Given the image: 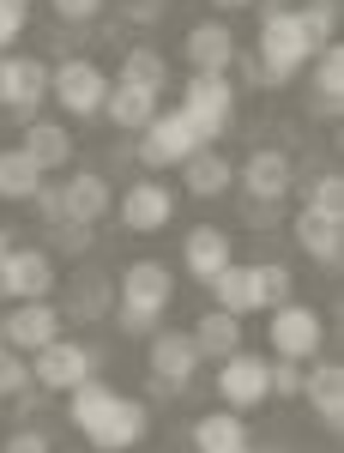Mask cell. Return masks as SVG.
<instances>
[{
    "label": "cell",
    "instance_id": "cell-1",
    "mask_svg": "<svg viewBox=\"0 0 344 453\" xmlns=\"http://www.w3.org/2000/svg\"><path fill=\"white\" fill-rule=\"evenodd\" d=\"M67 418L73 429L91 441L97 453H134L145 435H151V411H145V399H134V393H121V387L109 381H79L67 393Z\"/></svg>",
    "mask_w": 344,
    "mask_h": 453
},
{
    "label": "cell",
    "instance_id": "cell-2",
    "mask_svg": "<svg viewBox=\"0 0 344 453\" xmlns=\"http://www.w3.org/2000/svg\"><path fill=\"white\" fill-rule=\"evenodd\" d=\"M260 67L272 73L278 85H290L296 73L314 61V42L302 31V19H296V6H284V0H260Z\"/></svg>",
    "mask_w": 344,
    "mask_h": 453
},
{
    "label": "cell",
    "instance_id": "cell-3",
    "mask_svg": "<svg viewBox=\"0 0 344 453\" xmlns=\"http://www.w3.org/2000/svg\"><path fill=\"white\" fill-rule=\"evenodd\" d=\"M175 109L194 121L200 145H218L230 134V121H236V85H230V73H194Z\"/></svg>",
    "mask_w": 344,
    "mask_h": 453
},
{
    "label": "cell",
    "instance_id": "cell-4",
    "mask_svg": "<svg viewBox=\"0 0 344 453\" xmlns=\"http://www.w3.org/2000/svg\"><path fill=\"white\" fill-rule=\"evenodd\" d=\"M200 151V134H194V121L181 115V109H157L151 115V127L134 140V157H139V170H181L187 157Z\"/></svg>",
    "mask_w": 344,
    "mask_h": 453
},
{
    "label": "cell",
    "instance_id": "cell-5",
    "mask_svg": "<svg viewBox=\"0 0 344 453\" xmlns=\"http://www.w3.org/2000/svg\"><path fill=\"white\" fill-rule=\"evenodd\" d=\"M266 345H272V357H284V363H314L320 345H326V320H320V309H309V303H278V309L266 314Z\"/></svg>",
    "mask_w": 344,
    "mask_h": 453
},
{
    "label": "cell",
    "instance_id": "cell-6",
    "mask_svg": "<svg viewBox=\"0 0 344 453\" xmlns=\"http://www.w3.org/2000/svg\"><path fill=\"white\" fill-rule=\"evenodd\" d=\"M49 97L79 115V121H91V115H103V97H109V73L91 61V55H73V61H55L49 67Z\"/></svg>",
    "mask_w": 344,
    "mask_h": 453
},
{
    "label": "cell",
    "instance_id": "cell-7",
    "mask_svg": "<svg viewBox=\"0 0 344 453\" xmlns=\"http://www.w3.org/2000/svg\"><path fill=\"white\" fill-rule=\"evenodd\" d=\"M290 181H296V164H290L284 145H254V151L236 164V188L254 200V206H278V200L290 194Z\"/></svg>",
    "mask_w": 344,
    "mask_h": 453
},
{
    "label": "cell",
    "instance_id": "cell-8",
    "mask_svg": "<svg viewBox=\"0 0 344 453\" xmlns=\"http://www.w3.org/2000/svg\"><path fill=\"white\" fill-rule=\"evenodd\" d=\"M145 363H151V393H181V387L200 375V350H194L187 333H175V326H157L151 333Z\"/></svg>",
    "mask_w": 344,
    "mask_h": 453
},
{
    "label": "cell",
    "instance_id": "cell-9",
    "mask_svg": "<svg viewBox=\"0 0 344 453\" xmlns=\"http://www.w3.org/2000/svg\"><path fill=\"white\" fill-rule=\"evenodd\" d=\"M91 369H97V350L79 345V339H55L31 357V381L42 393H73L79 381H91Z\"/></svg>",
    "mask_w": 344,
    "mask_h": 453
},
{
    "label": "cell",
    "instance_id": "cell-10",
    "mask_svg": "<svg viewBox=\"0 0 344 453\" xmlns=\"http://www.w3.org/2000/svg\"><path fill=\"white\" fill-rule=\"evenodd\" d=\"M0 279H6V303H49V290H55V254L12 242L0 254Z\"/></svg>",
    "mask_w": 344,
    "mask_h": 453
},
{
    "label": "cell",
    "instance_id": "cell-11",
    "mask_svg": "<svg viewBox=\"0 0 344 453\" xmlns=\"http://www.w3.org/2000/svg\"><path fill=\"white\" fill-rule=\"evenodd\" d=\"M55 339H61V309L55 303H12L0 314V345H12L19 357H36Z\"/></svg>",
    "mask_w": 344,
    "mask_h": 453
},
{
    "label": "cell",
    "instance_id": "cell-12",
    "mask_svg": "<svg viewBox=\"0 0 344 453\" xmlns=\"http://www.w3.org/2000/svg\"><path fill=\"white\" fill-rule=\"evenodd\" d=\"M218 399H224L230 411H260V405L272 399V387H266V357H254V350L224 357V363H218Z\"/></svg>",
    "mask_w": 344,
    "mask_h": 453
},
{
    "label": "cell",
    "instance_id": "cell-13",
    "mask_svg": "<svg viewBox=\"0 0 344 453\" xmlns=\"http://www.w3.org/2000/svg\"><path fill=\"white\" fill-rule=\"evenodd\" d=\"M115 303L121 309H145V314H170L175 303V273L164 266V260H134L127 273H121V290H115Z\"/></svg>",
    "mask_w": 344,
    "mask_h": 453
},
{
    "label": "cell",
    "instance_id": "cell-14",
    "mask_svg": "<svg viewBox=\"0 0 344 453\" xmlns=\"http://www.w3.org/2000/svg\"><path fill=\"white\" fill-rule=\"evenodd\" d=\"M170 218H175V188L157 181V175H145V181H134L121 194V230H134V236L170 230Z\"/></svg>",
    "mask_w": 344,
    "mask_h": 453
},
{
    "label": "cell",
    "instance_id": "cell-15",
    "mask_svg": "<svg viewBox=\"0 0 344 453\" xmlns=\"http://www.w3.org/2000/svg\"><path fill=\"white\" fill-rule=\"evenodd\" d=\"M49 97V61L36 55H6V91H0V109L12 121H36V109Z\"/></svg>",
    "mask_w": 344,
    "mask_h": 453
},
{
    "label": "cell",
    "instance_id": "cell-16",
    "mask_svg": "<svg viewBox=\"0 0 344 453\" xmlns=\"http://www.w3.org/2000/svg\"><path fill=\"white\" fill-rule=\"evenodd\" d=\"M296 399H309L314 418L339 435V429H344V363H333V357L309 363V369H302V393H296Z\"/></svg>",
    "mask_w": 344,
    "mask_h": 453
},
{
    "label": "cell",
    "instance_id": "cell-17",
    "mask_svg": "<svg viewBox=\"0 0 344 453\" xmlns=\"http://www.w3.org/2000/svg\"><path fill=\"white\" fill-rule=\"evenodd\" d=\"M230 260H236L230 230H218V224H194V230H187V242H181V266H187L200 284H211Z\"/></svg>",
    "mask_w": 344,
    "mask_h": 453
},
{
    "label": "cell",
    "instance_id": "cell-18",
    "mask_svg": "<svg viewBox=\"0 0 344 453\" xmlns=\"http://www.w3.org/2000/svg\"><path fill=\"white\" fill-rule=\"evenodd\" d=\"M181 55H187L194 73H230V61H236V31L224 19H200L187 31V42H181Z\"/></svg>",
    "mask_w": 344,
    "mask_h": 453
},
{
    "label": "cell",
    "instance_id": "cell-19",
    "mask_svg": "<svg viewBox=\"0 0 344 453\" xmlns=\"http://www.w3.org/2000/svg\"><path fill=\"white\" fill-rule=\"evenodd\" d=\"M164 109V97H151V91H139V85H121V79H109V97H103V121L115 134H127L139 140L145 127H151V115Z\"/></svg>",
    "mask_w": 344,
    "mask_h": 453
},
{
    "label": "cell",
    "instance_id": "cell-20",
    "mask_svg": "<svg viewBox=\"0 0 344 453\" xmlns=\"http://www.w3.org/2000/svg\"><path fill=\"white\" fill-rule=\"evenodd\" d=\"M61 194H67V224H103L109 211H115V194H109V175L97 170H73L67 181H61Z\"/></svg>",
    "mask_w": 344,
    "mask_h": 453
},
{
    "label": "cell",
    "instance_id": "cell-21",
    "mask_svg": "<svg viewBox=\"0 0 344 453\" xmlns=\"http://www.w3.org/2000/svg\"><path fill=\"white\" fill-rule=\"evenodd\" d=\"M181 188H187L194 200H218V194H230V188H236V157H224L218 145H200V151L181 164Z\"/></svg>",
    "mask_w": 344,
    "mask_h": 453
},
{
    "label": "cell",
    "instance_id": "cell-22",
    "mask_svg": "<svg viewBox=\"0 0 344 453\" xmlns=\"http://www.w3.org/2000/svg\"><path fill=\"white\" fill-rule=\"evenodd\" d=\"M290 236H296V248L309 254L320 273H339V260H344V224H333V218H314V211H296Z\"/></svg>",
    "mask_w": 344,
    "mask_h": 453
},
{
    "label": "cell",
    "instance_id": "cell-23",
    "mask_svg": "<svg viewBox=\"0 0 344 453\" xmlns=\"http://www.w3.org/2000/svg\"><path fill=\"white\" fill-rule=\"evenodd\" d=\"M19 151L31 157L36 170H67L73 164V127H61V121H49V115H36V121H25V140H19Z\"/></svg>",
    "mask_w": 344,
    "mask_h": 453
},
{
    "label": "cell",
    "instance_id": "cell-24",
    "mask_svg": "<svg viewBox=\"0 0 344 453\" xmlns=\"http://www.w3.org/2000/svg\"><path fill=\"white\" fill-rule=\"evenodd\" d=\"M339 109H344V49H339V42H326V49H314L309 115H320V121H339Z\"/></svg>",
    "mask_w": 344,
    "mask_h": 453
},
{
    "label": "cell",
    "instance_id": "cell-25",
    "mask_svg": "<svg viewBox=\"0 0 344 453\" xmlns=\"http://www.w3.org/2000/svg\"><path fill=\"white\" fill-rule=\"evenodd\" d=\"M194 350H200V363H224V357H236L241 350V320L224 309H206L200 320H194Z\"/></svg>",
    "mask_w": 344,
    "mask_h": 453
},
{
    "label": "cell",
    "instance_id": "cell-26",
    "mask_svg": "<svg viewBox=\"0 0 344 453\" xmlns=\"http://www.w3.org/2000/svg\"><path fill=\"white\" fill-rule=\"evenodd\" d=\"M211 290V309H224V314H236V320H248V314H266L260 309V296H254V273L241 266V260H230L218 279L206 284Z\"/></svg>",
    "mask_w": 344,
    "mask_h": 453
},
{
    "label": "cell",
    "instance_id": "cell-27",
    "mask_svg": "<svg viewBox=\"0 0 344 453\" xmlns=\"http://www.w3.org/2000/svg\"><path fill=\"white\" fill-rule=\"evenodd\" d=\"M236 448H248L241 411H206V418H194V453H236Z\"/></svg>",
    "mask_w": 344,
    "mask_h": 453
},
{
    "label": "cell",
    "instance_id": "cell-28",
    "mask_svg": "<svg viewBox=\"0 0 344 453\" xmlns=\"http://www.w3.org/2000/svg\"><path fill=\"white\" fill-rule=\"evenodd\" d=\"M121 85H139V91L164 97V91H170V61H164L151 42H139V49L121 55Z\"/></svg>",
    "mask_w": 344,
    "mask_h": 453
},
{
    "label": "cell",
    "instance_id": "cell-29",
    "mask_svg": "<svg viewBox=\"0 0 344 453\" xmlns=\"http://www.w3.org/2000/svg\"><path fill=\"white\" fill-rule=\"evenodd\" d=\"M109 309H115V284L97 279V273H79L61 314H73V320H97V314H109Z\"/></svg>",
    "mask_w": 344,
    "mask_h": 453
},
{
    "label": "cell",
    "instance_id": "cell-30",
    "mask_svg": "<svg viewBox=\"0 0 344 453\" xmlns=\"http://www.w3.org/2000/svg\"><path fill=\"white\" fill-rule=\"evenodd\" d=\"M36 188H42V170H36L19 145H6V151H0V200L19 206V200H31Z\"/></svg>",
    "mask_w": 344,
    "mask_h": 453
},
{
    "label": "cell",
    "instance_id": "cell-31",
    "mask_svg": "<svg viewBox=\"0 0 344 453\" xmlns=\"http://www.w3.org/2000/svg\"><path fill=\"white\" fill-rule=\"evenodd\" d=\"M302 211H314V218H333V224H344V175L326 170L309 181V194H302Z\"/></svg>",
    "mask_w": 344,
    "mask_h": 453
},
{
    "label": "cell",
    "instance_id": "cell-32",
    "mask_svg": "<svg viewBox=\"0 0 344 453\" xmlns=\"http://www.w3.org/2000/svg\"><path fill=\"white\" fill-rule=\"evenodd\" d=\"M254 273V296H260V309H278V303H290V290H296V273L284 266V260H260V266H248Z\"/></svg>",
    "mask_w": 344,
    "mask_h": 453
},
{
    "label": "cell",
    "instance_id": "cell-33",
    "mask_svg": "<svg viewBox=\"0 0 344 453\" xmlns=\"http://www.w3.org/2000/svg\"><path fill=\"white\" fill-rule=\"evenodd\" d=\"M296 19H302V31H309L314 49H326L333 31H339V0H309V6H296Z\"/></svg>",
    "mask_w": 344,
    "mask_h": 453
},
{
    "label": "cell",
    "instance_id": "cell-34",
    "mask_svg": "<svg viewBox=\"0 0 344 453\" xmlns=\"http://www.w3.org/2000/svg\"><path fill=\"white\" fill-rule=\"evenodd\" d=\"M31 387V357H19L12 345H0V399H19Z\"/></svg>",
    "mask_w": 344,
    "mask_h": 453
},
{
    "label": "cell",
    "instance_id": "cell-35",
    "mask_svg": "<svg viewBox=\"0 0 344 453\" xmlns=\"http://www.w3.org/2000/svg\"><path fill=\"white\" fill-rule=\"evenodd\" d=\"M302 369H309V363H284V357H272V363H266L272 399H296V393H302Z\"/></svg>",
    "mask_w": 344,
    "mask_h": 453
},
{
    "label": "cell",
    "instance_id": "cell-36",
    "mask_svg": "<svg viewBox=\"0 0 344 453\" xmlns=\"http://www.w3.org/2000/svg\"><path fill=\"white\" fill-rule=\"evenodd\" d=\"M31 206H36L42 224H67V194H61V181H49V175H42V188L31 194Z\"/></svg>",
    "mask_w": 344,
    "mask_h": 453
},
{
    "label": "cell",
    "instance_id": "cell-37",
    "mask_svg": "<svg viewBox=\"0 0 344 453\" xmlns=\"http://www.w3.org/2000/svg\"><path fill=\"white\" fill-rule=\"evenodd\" d=\"M49 248L55 254H91V224H49Z\"/></svg>",
    "mask_w": 344,
    "mask_h": 453
},
{
    "label": "cell",
    "instance_id": "cell-38",
    "mask_svg": "<svg viewBox=\"0 0 344 453\" xmlns=\"http://www.w3.org/2000/svg\"><path fill=\"white\" fill-rule=\"evenodd\" d=\"M25 25H31V6H19V0H0V55L25 36Z\"/></svg>",
    "mask_w": 344,
    "mask_h": 453
},
{
    "label": "cell",
    "instance_id": "cell-39",
    "mask_svg": "<svg viewBox=\"0 0 344 453\" xmlns=\"http://www.w3.org/2000/svg\"><path fill=\"white\" fill-rule=\"evenodd\" d=\"M49 6H55V19H61V25H91V19H97V12H103L109 0H49Z\"/></svg>",
    "mask_w": 344,
    "mask_h": 453
},
{
    "label": "cell",
    "instance_id": "cell-40",
    "mask_svg": "<svg viewBox=\"0 0 344 453\" xmlns=\"http://www.w3.org/2000/svg\"><path fill=\"white\" fill-rule=\"evenodd\" d=\"M115 326H121L127 339H151L164 320H157V314H145V309H115Z\"/></svg>",
    "mask_w": 344,
    "mask_h": 453
},
{
    "label": "cell",
    "instance_id": "cell-41",
    "mask_svg": "<svg viewBox=\"0 0 344 453\" xmlns=\"http://www.w3.org/2000/svg\"><path fill=\"white\" fill-rule=\"evenodd\" d=\"M0 453H55V448H49L42 429H12V435L0 441Z\"/></svg>",
    "mask_w": 344,
    "mask_h": 453
},
{
    "label": "cell",
    "instance_id": "cell-42",
    "mask_svg": "<svg viewBox=\"0 0 344 453\" xmlns=\"http://www.w3.org/2000/svg\"><path fill=\"white\" fill-rule=\"evenodd\" d=\"M164 12V0H134V25H151Z\"/></svg>",
    "mask_w": 344,
    "mask_h": 453
},
{
    "label": "cell",
    "instance_id": "cell-43",
    "mask_svg": "<svg viewBox=\"0 0 344 453\" xmlns=\"http://www.w3.org/2000/svg\"><path fill=\"white\" fill-rule=\"evenodd\" d=\"M248 224H254V230H260V224H278V206H254V200H248Z\"/></svg>",
    "mask_w": 344,
    "mask_h": 453
},
{
    "label": "cell",
    "instance_id": "cell-44",
    "mask_svg": "<svg viewBox=\"0 0 344 453\" xmlns=\"http://www.w3.org/2000/svg\"><path fill=\"white\" fill-rule=\"evenodd\" d=\"M218 12H241V6H254V0H211Z\"/></svg>",
    "mask_w": 344,
    "mask_h": 453
},
{
    "label": "cell",
    "instance_id": "cell-45",
    "mask_svg": "<svg viewBox=\"0 0 344 453\" xmlns=\"http://www.w3.org/2000/svg\"><path fill=\"white\" fill-rule=\"evenodd\" d=\"M6 248H12V230H6V224H0V254H6Z\"/></svg>",
    "mask_w": 344,
    "mask_h": 453
},
{
    "label": "cell",
    "instance_id": "cell-46",
    "mask_svg": "<svg viewBox=\"0 0 344 453\" xmlns=\"http://www.w3.org/2000/svg\"><path fill=\"white\" fill-rule=\"evenodd\" d=\"M0 91H6V55H0Z\"/></svg>",
    "mask_w": 344,
    "mask_h": 453
},
{
    "label": "cell",
    "instance_id": "cell-47",
    "mask_svg": "<svg viewBox=\"0 0 344 453\" xmlns=\"http://www.w3.org/2000/svg\"><path fill=\"white\" fill-rule=\"evenodd\" d=\"M236 453H260V448H254V441H248V448H236Z\"/></svg>",
    "mask_w": 344,
    "mask_h": 453
},
{
    "label": "cell",
    "instance_id": "cell-48",
    "mask_svg": "<svg viewBox=\"0 0 344 453\" xmlns=\"http://www.w3.org/2000/svg\"><path fill=\"white\" fill-rule=\"evenodd\" d=\"M0 303H6V279H0Z\"/></svg>",
    "mask_w": 344,
    "mask_h": 453
},
{
    "label": "cell",
    "instance_id": "cell-49",
    "mask_svg": "<svg viewBox=\"0 0 344 453\" xmlns=\"http://www.w3.org/2000/svg\"><path fill=\"white\" fill-rule=\"evenodd\" d=\"M19 6H31V0H19Z\"/></svg>",
    "mask_w": 344,
    "mask_h": 453
}]
</instances>
